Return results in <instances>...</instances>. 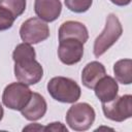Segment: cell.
<instances>
[{"mask_svg": "<svg viewBox=\"0 0 132 132\" xmlns=\"http://www.w3.org/2000/svg\"><path fill=\"white\" fill-rule=\"evenodd\" d=\"M3 116H4V110H3V107H2V105L0 103V122L3 119Z\"/></svg>", "mask_w": 132, "mask_h": 132, "instance_id": "obj_21", "label": "cell"}, {"mask_svg": "<svg viewBox=\"0 0 132 132\" xmlns=\"http://www.w3.org/2000/svg\"><path fill=\"white\" fill-rule=\"evenodd\" d=\"M43 131H54V132L65 131V132H67V128L60 122H54V123H51L47 126L43 127Z\"/></svg>", "mask_w": 132, "mask_h": 132, "instance_id": "obj_18", "label": "cell"}, {"mask_svg": "<svg viewBox=\"0 0 132 132\" xmlns=\"http://www.w3.org/2000/svg\"><path fill=\"white\" fill-rule=\"evenodd\" d=\"M58 56L65 65L78 63L84 56V43L75 38H66L59 41Z\"/></svg>", "mask_w": 132, "mask_h": 132, "instance_id": "obj_8", "label": "cell"}, {"mask_svg": "<svg viewBox=\"0 0 132 132\" xmlns=\"http://www.w3.org/2000/svg\"><path fill=\"white\" fill-rule=\"evenodd\" d=\"M31 95L32 92L28 85L22 81L11 82L3 91L2 102L6 107L21 111L28 103Z\"/></svg>", "mask_w": 132, "mask_h": 132, "instance_id": "obj_5", "label": "cell"}, {"mask_svg": "<svg viewBox=\"0 0 132 132\" xmlns=\"http://www.w3.org/2000/svg\"><path fill=\"white\" fill-rule=\"evenodd\" d=\"M59 41L66 38H75L86 43L89 39V32L87 27L76 21L64 22L59 28Z\"/></svg>", "mask_w": 132, "mask_h": 132, "instance_id": "obj_11", "label": "cell"}, {"mask_svg": "<svg viewBox=\"0 0 132 132\" xmlns=\"http://www.w3.org/2000/svg\"><path fill=\"white\" fill-rule=\"evenodd\" d=\"M122 33L123 27L119 18L113 13H109L106 18V23L103 31L94 41L93 53L95 57L99 58L100 56H102L110 46H112L118 41V39L122 36Z\"/></svg>", "mask_w": 132, "mask_h": 132, "instance_id": "obj_3", "label": "cell"}, {"mask_svg": "<svg viewBox=\"0 0 132 132\" xmlns=\"http://www.w3.org/2000/svg\"><path fill=\"white\" fill-rule=\"evenodd\" d=\"M94 92L96 97L102 102H108L118 96L119 86L117 80L109 76L104 75L94 87Z\"/></svg>", "mask_w": 132, "mask_h": 132, "instance_id": "obj_12", "label": "cell"}, {"mask_svg": "<svg viewBox=\"0 0 132 132\" xmlns=\"http://www.w3.org/2000/svg\"><path fill=\"white\" fill-rule=\"evenodd\" d=\"M21 39L29 44L39 43L50 36L47 24L39 18H30L26 20L20 28Z\"/></svg>", "mask_w": 132, "mask_h": 132, "instance_id": "obj_7", "label": "cell"}, {"mask_svg": "<svg viewBox=\"0 0 132 132\" xmlns=\"http://www.w3.org/2000/svg\"><path fill=\"white\" fill-rule=\"evenodd\" d=\"M46 88L52 98L62 103H75L81 94L78 84L65 76H55L51 78Z\"/></svg>", "mask_w": 132, "mask_h": 132, "instance_id": "obj_2", "label": "cell"}, {"mask_svg": "<svg viewBox=\"0 0 132 132\" xmlns=\"http://www.w3.org/2000/svg\"><path fill=\"white\" fill-rule=\"evenodd\" d=\"M102 110L106 119L124 122L132 117V96L130 94L117 96L112 100L102 103Z\"/></svg>", "mask_w": 132, "mask_h": 132, "instance_id": "obj_6", "label": "cell"}, {"mask_svg": "<svg viewBox=\"0 0 132 132\" xmlns=\"http://www.w3.org/2000/svg\"><path fill=\"white\" fill-rule=\"evenodd\" d=\"M96 118L94 108L86 103H75L66 112V123L74 131H86L91 128Z\"/></svg>", "mask_w": 132, "mask_h": 132, "instance_id": "obj_4", "label": "cell"}, {"mask_svg": "<svg viewBox=\"0 0 132 132\" xmlns=\"http://www.w3.org/2000/svg\"><path fill=\"white\" fill-rule=\"evenodd\" d=\"M66 7L75 13H82L89 10L93 0H64Z\"/></svg>", "mask_w": 132, "mask_h": 132, "instance_id": "obj_16", "label": "cell"}, {"mask_svg": "<svg viewBox=\"0 0 132 132\" xmlns=\"http://www.w3.org/2000/svg\"><path fill=\"white\" fill-rule=\"evenodd\" d=\"M34 10L42 21L54 22L61 14L62 3L60 0H35Z\"/></svg>", "mask_w": 132, "mask_h": 132, "instance_id": "obj_9", "label": "cell"}, {"mask_svg": "<svg viewBox=\"0 0 132 132\" xmlns=\"http://www.w3.org/2000/svg\"><path fill=\"white\" fill-rule=\"evenodd\" d=\"M35 50L31 44L26 42L18 44L12 53L14 76L19 81L28 86L39 82L43 76V68L35 60Z\"/></svg>", "mask_w": 132, "mask_h": 132, "instance_id": "obj_1", "label": "cell"}, {"mask_svg": "<svg viewBox=\"0 0 132 132\" xmlns=\"http://www.w3.org/2000/svg\"><path fill=\"white\" fill-rule=\"evenodd\" d=\"M113 73L116 80L123 85H130L132 82V60L122 59L114 63Z\"/></svg>", "mask_w": 132, "mask_h": 132, "instance_id": "obj_14", "label": "cell"}, {"mask_svg": "<svg viewBox=\"0 0 132 132\" xmlns=\"http://www.w3.org/2000/svg\"><path fill=\"white\" fill-rule=\"evenodd\" d=\"M0 5L8 9L16 19L25 11L27 2L26 0H0Z\"/></svg>", "mask_w": 132, "mask_h": 132, "instance_id": "obj_15", "label": "cell"}, {"mask_svg": "<svg viewBox=\"0 0 132 132\" xmlns=\"http://www.w3.org/2000/svg\"><path fill=\"white\" fill-rule=\"evenodd\" d=\"M23 130H24V131H25V130H33V131H39V130H43V127H41V126H40V125H38V124H31V125H29V126L25 127Z\"/></svg>", "mask_w": 132, "mask_h": 132, "instance_id": "obj_19", "label": "cell"}, {"mask_svg": "<svg viewBox=\"0 0 132 132\" xmlns=\"http://www.w3.org/2000/svg\"><path fill=\"white\" fill-rule=\"evenodd\" d=\"M106 75L105 67L98 61H92L88 63L81 72V82L88 89H94L95 85Z\"/></svg>", "mask_w": 132, "mask_h": 132, "instance_id": "obj_13", "label": "cell"}, {"mask_svg": "<svg viewBox=\"0 0 132 132\" xmlns=\"http://www.w3.org/2000/svg\"><path fill=\"white\" fill-rule=\"evenodd\" d=\"M110 2L118 6H126V5L130 4L131 0H110Z\"/></svg>", "mask_w": 132, "mask_h": 132, "instance_id": "obj_20", "label": "cell"}, {"mask_svg": "<svg viewBox=\"0 0 132 132\" xmlns=\"http://www.w3.org/2000/svg\"><path fill=\"white\" fill-rule=\"evenodd\" d=\"M47 104L45 99L40 94L32 92L28 103L21 110V113L28 121H37L45 114Z\"/></svg>", "mask_w": 132, "mask_h": 132, "instance_id": "obj_10", "label": "cell"}, {"mask_svg": "<svg viewBox=\"0 0 132 132\" xmlns=\"http://www.w3.org/2000/svg\"><path fill=\"white\" fill-rule=\"evenodd\" d=\"M14 20L15 18L13 14L8 9L0 5V31L10 29L14 23Z\"/></svg>", "mask_w": 132, "mask_h": 132, "instance_id": "obj_17", "label": "cell"}]
</instances>
